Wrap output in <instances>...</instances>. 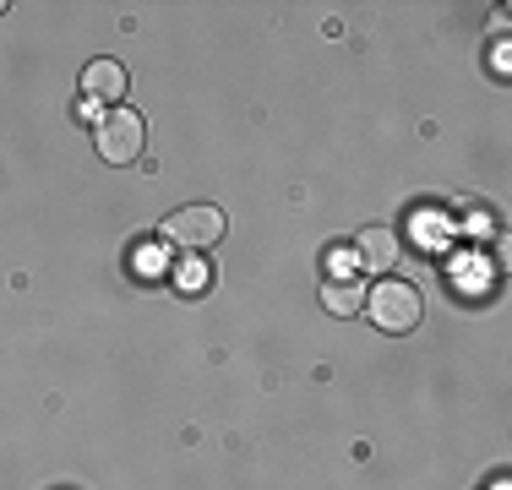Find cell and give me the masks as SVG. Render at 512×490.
Here are the masks:
<instances>
[{
	"label": "cell",
	"instance_id": "6da1fadb",
	"mask_svg": "<svg viewBox=\"0 0 512 490\" xmlns=\"http://www.w3.org/2000/svg\"><path fill=\"white\" fill-rule=\"evenodd\" d=\"M365 311H371V322L382 327V333H414L420 316H425V300L409 278H382V284L365 294Z\"/></svg>",
	"mask_w": 512,
	"mask_h": 490
},
{
	"label": "cell",
	"instance_id": "52a82bcc",
	"mask_svg": "<svg viewBox=\"0 0 512 490\" xmlns=\"http://www.w3.org/2000/svg\"><path fill=\"white\" fill-rule=\"evenodd\" d=\"M207 284H213V267L202 262V251H186V262L175 267V289L180 294H202Z\"/></svg>",
	"mask_w": 512,
	"mask_h": 490
},
{
	"label": "cell",
	"instance_id": "8992f818",
	"mask_svg": "<svg viewBox=\"0 0 512 490\" xmlns=\"http://www.w3.org/2000/svg\"><path fill=\"white\" fill-rule=\"evenodd\" d=\"M360 305H365V284L355 273H349V278L338 273V278H327V284H322V311L327 316H355Z\"/></svg>",
	"mask_w": 512,
	"mask_h": 490
},
{
	"label": "cell",
	"instance_id": "3957f363",
	"mask_svg": "<svg viewBox=\"0 0 512 490\" xmlns=\"http://www.w3.org/2000/svg\"><path fill=\"white\" fill-rule=\"evenodd\" d=\"M142 137H148V126H142V115L131 104L99 115V158L104 164H131V158H142Z\"/></svg>",
	"mask_w": 512,
	"mask_h": 490
},
{
	"label": "cell",
	"instance_id": "5b68a950",
	"mask_svg": "<svg viewBox=\"0 0 512 490\" xmlns=\"http://www.w3.org/2000/svg\"><path fill=\"white\" fill-rule=\"evenodd\" d=\"M393 262H398L393 229H360L355 235V267L360 273H393Z\"/></svg>",
	"mask_w": 512,
	"mask_h": 490
},
{
	"label": "cell",
	"instance_id": "7a4b0ae2",
	"mask_svg": "<svg viewBox=\"0 0 512 490\" xmlns=\"http://www.w3.org/2000/svg\"><path fill=\"white\" fill-rule=\"evenodd\" d=\"M229 229L224 207L213 202H191V207H175V213L164 218V240L175 245V251H207V245H218Z\"/></svg>",
	"mask_w": 512,
	"mask_h": 490
},
{
	"label": "cell",
	"instance_id": "277c9868",
	"mask_svg": "<svg viewBox=\"0 0 512 490\" xmlns=\"http://www.w3.org/2000/svg\"><path fill=\"white\" fill-rule=\"evenodd\" d=\"M131 93V77H126V66L120 60H88V71H82V98L88 104H104V109H120V98ZM82 104V109H88Z\"/></svg>",
	"mask_w": 512,
	"mask_h": 490
}]
</instances>
